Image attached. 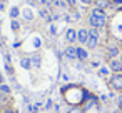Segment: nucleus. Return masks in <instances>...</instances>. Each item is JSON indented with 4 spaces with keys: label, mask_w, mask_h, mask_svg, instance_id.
I'll return each mask as SVG.
<instances>
[{
    "label": "nucleus",
    "mask_w": 122,
    "mask_h": 113,
    "mask_svg": "<svg viewBox=\"0 0 122 113\" xmlns=\"http://www.w3.org/2000/svg\"><path fill=\"white\" fill-rule=\"evenodd\" d=\"M89 25L92 28H97V30L104 28L107 25V15H105V12L94 7L90 10V14H89Z\"/></svg>",
    "instance_id": "1"
},
{
    "label": "nucleus",
    "mask_w": 122,
    "mask_h": 113,
    "mask_svg": "<svg viewBox=\"0 0 122 113\" xmlns=\"http://www.w3.org/2000/svg\"><path fill=\"white\" fill-rule=\"evenodd\" d=\"M97 45H99V30L97 28H89V38H87L85 47L89 50H94V48H97Z\"/></svg>",
    "instance_id": "2"
},
{
    "label": "nucleus",
    "mask_w": 122,
    "mask_h": 113,
    "mask_svg": "<svg viewBox=\"0 0 122 113\" xmlns=\"http://www.w3.org/2000/svg\"><path fill=\"white\" fill-rule=\"evenodd\" d=\"M109 85L112 90L122 93V73H112L109 78Z\"/></svg>",
    "instance_id": "3"
},
{
    "label": "nucleus",
    "mask_w": 122,
    "mask_h": 113,
    "mask_svg": "<svg viewBox=\"0 0 122 113\" xmlns=\"http://www.w3.org/2000/svg\"><path fill=\"white\" fill-rule=\"evenodd\" d=\"M109 70L112 73H122V62L119 58H110L109 60Z\"/></svg>",
    "instance_id": "4"
},
{
    "label": "nucleus",
    "mask_w": 122,
    "mask_h": 113,
    "mask_svg": "<svg viewBox=\"0 0 122 113\" xmlns=\"http://www.w3.org/2000/svg\"><path fill=\"white\" fill-rule=\"evenodd\" d=\"M119 55H120V48L115 45V43H110L109 47H107V58L110 60V58H119Z\"/></svg>",
    "instance_id": "5"
},
{
    "label": "nucleus",
    "mask_w": 122,
    "mask_h": 113,
    "mask_svg": "<svg viewBox=\"0 0 122 113\" xmlns=\"http://www.w3.org/2000/svg\"><path fill=\"white\" fill-rule=\"evenodd\" d=\"M87 38H89V30L87 28H79L77 30V42L85 45L87 43Z\"/></svg>",
    "instance_id": "6"
},
{
    "label": "nucleus",
    "mask_w": 122,
    "mask_h": 113,
    "mask_svg": "<svg viewBox=\"0 0 122 113\" xmlns=\"http://www.w3.org/2000/svg\"><path fill=\"white\" fill-rule=\"evenodd\" d=\"M110 4H112L110 0H94V7L99 10H104V12L110 7Z\"/></svg>",
    "instance_id": "7"
},
{
    "label": "nucleus",
    "mask_w": 122,
    "mask_h": 113,
    "mask_svg": "<svg viewBox=\"0 0 122 113\" xmlns=\"http://www.w3.org/2000/svg\"><path fill=\"white\" fill-rule=\"evenodd\" d=\"M64 55H65L67 58H70V60H75V58H77V47L69 45V47L64 50Z\"/></svg>",
    "instance_id": "8"
},
{
    "label": "nucleus",
    "mask_w": 122,
    "mask_h": 113,
    "mask_svg": "<svg viewBox=\"0 0 122 113\" xmlns=\"http://www.w3.org/2000/svg\"><path fill=\"white\" fill-rule=\"evenodd\" d=\"M65 38H67V42H69V43L77 42V30H75V28H69V30H67V33H65Z\"/></svg>",
    "instance_id": "9"
},
{
    "label": "nucleus",
    "mask_w": 122,
    "mask_h": 113,
    "mask_svg": "<svg viewBox=\"0 0 122 113\" xmlns=\"http://www.w3.org/2000/svg\"><path fill=\"white\" fill-rule=\"evenodd\" d=\"M89 58V52L84 48V47H77V60H87Z\"/></svg>",
    "instance_id": "10"
},
{
    "label": "nucleus",
    "mask_w": 122,
    "mask_h": 113,
    "mask_svg": "<svg viewBox=\"0 0 122 113\" xmlns=\"http://www.w3.org/2000/svg\"><path fill=\"white\" fill-rule=\"evenodd\" d=\"M0 91L5 93V95H10V86L5 85V83H2V85H0Z\"/></svg>",
    "instance_id": "11"
},
{
    "label": "nucleus",
    "mask_w": 122,
    "mask_h": 113,
    "mask_svg": "<svg viewBox=\"0 0 122 113\" xmlns=\"http://www.w3.org/2000/svg\"><path fill=\"white\" fill-rule=\"evenodd\" d=\"M20 65L29 70V68H30V58H22V60H20Z\"/></svg>",
    "instance_id": "12"
},
{
    "label": "nucleus",
    "mask_w": 122,
    "mask_h": 113,
    "mask_svg": "<svg viewBox=\"0 0 122 113\" xmlns=\"http://www.w3.org/2000/svg\"><path fill=\"white\" fill-rule=\"evenodd\" d=\"M10 17H12V18H17V17H19V9H17V7H12V9H10Z\"/></svg>",
    "instance_id": "13"
},
{
    "label": "nucleus",
    "mask_w": 122,
    "mask_h": 113,
    "mask_svg": "<svg viewBox=\"0 0 122 113\" xmlns=\"http://www.w3.org/2000/svg\"><path fill=\"white\" fill-rule=\"evenodd\" d=\"M67 113H85V111H84L82 108H79V106H72V108H70Z\"/></svg>",
    "instance_id": "14"
},
{
    "label": "nucleus",
    "mask_w": 122,
    "mask_h": 113,
    "mask_svg": "<svg viewBox=\"0 0 122 113\" xmlns=\"http://www.w3.org/2000/svg\"><path fill=\"white\" fill-rule=\"evenodd\" d=\"M117 108H119V111L122 113V95H119V98H117Z\"/></svg>",
    "instance_id": "15"
},
{
    "label": "nucleus",
    "mask_w": 122,
    "mask_h": 113,
    "mask_svg": "<svg viewBox=\"0 0 122 113\" xmlns=\"http://www.w3.org/2000/svg\"><path fill=\"white\" fill-rule=\"evenodd\" d=\"M12 30H14V32H17V30H19V22H15V20L12 22Z\"/></svg>",
    "instance_id": "16"
},
{
    "label": "nucleus",
    "mask_w": 122,
    "mask_h": 113,
    "mask_svg": "<svg viewBox=\"0 0 122 113\" xmlns=\"http://www.w3.org/2000/svg\"><path fill=\"white\" fill-rule=\"evenodd\" d=\"M109 72H110V70H109V67H107V68H105V67H104V68H100V75H107Z\"/></svg>",
    "instance_id": "17"
},
{
    "label": "nucleus",
    "mask_w": 122,
    "mask_h": 113,
    "mask_svg": "<svg viewBox=\"0 0 122 113\" xmlns=\"http://www.w3.org/2000/svg\"><path fill=\"white\" fill-rule=\"evenodd\" d=\"M80 2H82L84 5H90V4H94V0H80Z\"/></svg>",
    "instance_id": "18"
},
{
    "label": "nucleus",
    "mask_w": 122,
    "mask_h": 113,
    "mask_svg": "<svg viewBox=\"0 0 122 113\" xmlns=\"http://www.w3.org/2000/svg\"><path fill=\"white\" fill-rule=\"evenodd\" d=\"M42 17H44V18H45V20H49V14H47V12H45V10H42Z\"/></svg>",
    "instance_id": "19"
},
{
    "label": "nucleus",
    "mask_w": 122,
    "mask_h": 113,
    "mask_svg": "<svg viewBox=\"0 0 122 113\" xmlns=\"http://www.w3.org/2000/svg\"><path fill=\"white\" fill-rule=\"evenodd\" d=\"M4 83V78H2V73H0V85H2Z\"/></svg>",
    "instance_id": "20"
},
{
    "label": "nucleus",
    "mask_w": 122,
    "mask_h": 113,
    "mask_svg": "<svg viewBox=\"0 0 122 113\" xmlns=\"http://www.w3.org/2000/svg\"><path fill=\"white\" fill-rule=\"evenodd\" d=\"M114 4H122V0H114Z\"/></svg>",
    "instance_id": "21"
},
{
    "label": "nucleus",
    "mask_w": 122,
    "mask_h": 113,
    "mask_svg": "<svg viewBox=\"0 0 122 113\" xmlns=\"http://www.w3.org/2000/svg\"><path fill=\"white\" fill-rule=\"evenodd\" d=\"M69 4H70V5H74V4H75V0H69Z\"/></svg>",
    "instance_id": "22"
},
{
    "label": "nucleus",
    "mask_w": 122,
    "mask_h": 113,
    "mask_svg": "<svg viewBox=\"0 0 122 113\" xmlns=\"http://www.w3.org/2000/svg\"><path fill=\"white\" fill-rule=\"evenodd\" d=\"M4 113H14V111H10V110H7V111H4Z\"/></svg>",
    "instance_id": "23"
}]
</instances>
